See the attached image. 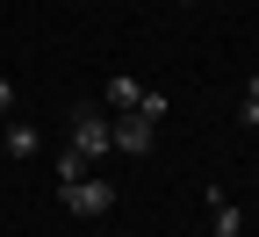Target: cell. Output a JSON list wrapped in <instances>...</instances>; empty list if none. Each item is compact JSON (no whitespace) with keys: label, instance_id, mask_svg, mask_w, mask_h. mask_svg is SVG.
<instances>
[{"label":"cell","instance_id":"obj_1","mask_svg":"<svg viewBox=\"0 0 259 237\" xmlns=\"http://www.w3.org/2000/svg\"><path fill=\"white\" fill-rule=\"evenodd\" d=\"M58 194H65V209H72V216H108V209H115V187H108V180H94V173L65 180Z\"/></svg>","mask_w":259,"mask_h":237},{"label":"cell","instance_id":"obj_2","mask_svg":"<svg viewBox=\"0 0 259 237\" xmlns=\"http://www.w3.org/2000/svg\"><path fill=\"white\" fill-rule=\"evenodd\" d=\"M151 129H158V122H144L137 108H130V115H108V151H130V158H144V151H151Z\"/></svg>","mask_w":259,"mask_h":237},{"label":"cell","instance_id":"obj_3","mask_svg":"<svg viewBox=\"0 0 259 237\" xmlns=\"http://www.w3.org/2000/svg\"><path fill=\"white\" fill-rule=\"evenodd\" d=\"M72 151H79L87 165L108 151V115H101V108H72Z\"/></svg>","mask_w":259,"mask_h":237},{"label":"cell","instance_id":"obj_4","mask_svg":"<svg viewBox=\"0 0 259 237\" xmlns=\"http://www.w3.org/2000/svg\"><path fill=\"white\" fill-rule=\"evenodd\" d=\"M137 101H144V86L130 79V72H115V79H108V108H115V115H130Z\"/></svg>","mask_w":259,"mask_h":237},{"label":"cell","instance_id":"obj_5","mask_svg":"<svg viewBox=\"0 0 259 237\" xmlns=\"http://www.w3.org/2000/svg\"><path fill=\"white\" fill-rule=\"evenodd\" d=\"M0 151H8V158H36V129H29V122H8Z\"/></svg>","mask_w":259,"mask_h":237},{"label":"cell","instance_id":"obj_6","mask_svg":"<svg viewBox=\"0 0 259 237\" xmlns=\"http://www.w3.org/2000/svg\"><path fill=\"white\" fill-rule=\"evenodd\" d=\"M209 216H216V237H238V223H245L231 194H209Z\"/></svg>","mask_w":259,"mask_h":237},{"label":"cell","instance_id":"obj_7","mask_svg":"<svg viewBox=\"0 0 259 237\" xmlns=\"http://www.w3.org/2000/svg\"><path fill=\"white\" fill-rule=\"evenodd\" d=\"M238 122L259 129V72H252V86H245V101H238Z\"/></svg>","mask_w":259,"mask_h":237},{"label":"cell","instance_id":"obj_8","mask_svg":"<svg viewBox=\"0 0 259 237\" xmlns=\"http://www.w3.org/2000/svg\"><path fill=\"white\" fill-rule=\"evenodd\" d=\"M137 115H144V122H158V115H166V93H158V86H144V101H137Z\"/></svg>","mask_w":259,"mask_h":237},{"label":"cell","instance_id":"obj_9","mask_svg":"<svg viewBox=\"0 0 259 237\" xmlns=\"http://www.w3.org/2000/svg\"><path fill=\"white\" fill-rule=\"evenodd\" d=\"M15 108V79H0V115H8Z\"/></svg>","mask_w":259,"mask_h":237},{"label":"cell","instance_id":"obj_10","mask_svg":"<svg viewBox=\"0 0 259 237\" xmlns=\"http://www.w3.org/2000/svg\"><path fill=\"white\" fill-rule=\"evenodd\" d=\"M0 158H8V151H0Z\"/></svg>","mask_w":259,"mask_h":237}]
</instances>
